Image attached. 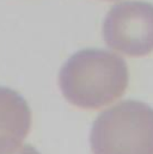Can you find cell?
Instances as JSON below:
<instances>
[{
	"mask_svg": "<svg viewBox=\"0 0 153 154\" xmlns=\"http://www.w3.org/2000/svg\"><path fill=\"white\" fill-rule=\"evenodd\" d=\"M129 71L115 51L84 49L62 66L59 85L65 99L76 108L99 110L117 102L127 91Z\"/></svg>",
	"mask_w": 153,
	"mask_h": 154,
	"instance_id": "cell-1",
	"label": "cell"
},
{
	"mask_svg": "<svg viewBox=\"0 0 153 154\" xmlns=\"http://www.w3.org/2000/svg\"><path fill=\"white\" fill-rule=\"evenodd\" d=\"M92 154H153V108L124 99L96 117L90 136Z\"/></svg>",
	"mask_w": 153,
	"mask_h": 154,
	"instance_id": "cell-2",
	"label": "cell"
},
{
	"mask_svg": "<svg viewBox=\"0 0 153 154\" xmlns=\"http://www.w3.org/2000/svg\"><path fill=\"white\" fill-rule=\"evenodd\" d=\"M103 38L115 53L140 57L153 51V5L124 1L113 6L103 23Z\"/></svg>",
	"mask_w": 153,
	"mask_h": 154,
	"instance_id": "cell-3",
	"label": "cell"
}]
</instances>
